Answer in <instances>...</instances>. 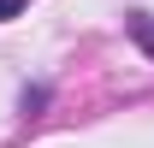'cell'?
Returning a JSON list of instances; mask_svg holds the SVG:
<instances>
[{"mask_svg":"<svg viewBox=\"0 0 154 148\" xmlns=\"http://www.w3.org/2000/svg\"><path fill=\"white\" fill-rule=\"evenodd\" d=\"M18 12H24V0H0V24H6V18H18Z\"/></svg>","mask_w":154,"mask_h":148,"instance_id":"7a4b0ae2","label":"cell"},{"mask_svg":"<svg viewBox=\"0 0 154 148\" xmlns=\"http://www.w3.org/2000/svg\"><path fill=\"white\" fill-rule=\"evenodd\" d=\"M131 36L142 42V54H154V18L148 12H131Z\"/></svg>","mask_w":154,"mask_h":148,"instance_id":"6da1fadb","label":"cell"}]
</instances>
